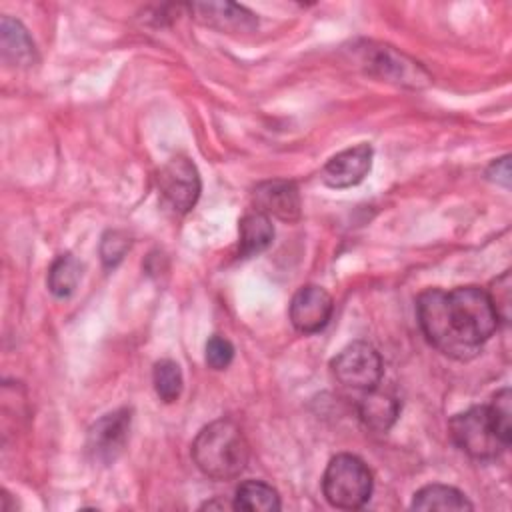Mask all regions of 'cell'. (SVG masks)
<instances>
[{
  "mask_svg": "<svg viewBox=\"0 0 512 512\" xmlns=\"http://www.w3.org/2000/svg\"><path fill=\"white\" fill-rule=\"evenodd\" d=\"M426 340L454 360H472L496 332L498 318L488 292L478 286L428 288L416 300Z\"/></svg>",
  "mask_w": 512,
  "mask_h": 512,
  "instance_id": "6da1fadb",
  "label": "cell"
},
{
  "mask_svg": "<svg viewBox=\"0 0 512 512\" xmlns=\"http://www.w3.org/2000/svg\"><path fill=\"white\" fill-rule=\"evenodd\" d=\"M454 444L474 460H496L512 442V396L498 390L490 404L472 406L448 422Z\"/></svg>",
  "mask_w": 512,
  "mask_h": 512,
  "instance_id": "7a4b0ae2",
  "label": "cell"
},
{
  "mask_svg": "<svg viewBox=\"0 0 512 512\" xmlns=\"http://www.w3.org/2000/svg\"><path fill=\"white\" fill-rule=\"evenodd\" d=\"M192 458L204 476L212 480H234L246 470L250 446L234 420L220 418L196 434Z\"/></svg>",
  "mask_w": 512,
  "mask_h": 512,
  "instance_id": "3957f363",
  "label": "cell"
},
{
  "mask_svg": "<svg viewBox=\"0 0 512 512\" xmlns=\"http://www.w3.org/2000/svg\"><path fill=\"white\" fill-rule=\"evenodd\" d=\"M372 472L364 460L354 454H336L322 476L326 500L340 510H358L372 496Z\"/></svg>",
  "mask_w": 512,
  "mask_h": 512,
  "instance_id": "277c9868",
  "label": "cell"
},
{
  "mask_svg": "<svg viewBox=\"0 0 512 512\" xmlns=\"http://www.w3.org/2000/svg\"><path fill=\"white\" fill-rule=\"evenodd\" d=\"M330 368L342 386L360 392L376 388L384 374V364L378 350L362 340L342 348L332 358Z\"/></svg>",
  "mask_w": 512,
  "mask_h": 512,
  "instance_id": "5b68a950",
  "label": "cell"
},
{
  "mask_svg": "<svg viewBox=\"0 0 512 512\" xmlns=\"http://www.w3.org/2000/svg\"><path fill=\"white\" fill-rule=\"evenodd\" d=\"M158 188L164 202L178 214L190 212L200 198V174L186 156L170 158L158 172Z\"/></svg>",
  "mask_w": 512,
  "mask_h": 512,
  "instance_id": "8992f818",
  "label": "cell"
},
{
  "mask_svg": "<svg viewBox=\"0 0 512 512\" xmlns=\"http://www.w3.org/2000/svg\"><path fill=\"white\" fill-rule=\"evenodd\" d=\"M362 64L366 70L386 82L404 86H426L430 82L428 72L404 54H398L390 46H370L362 50Z\"/></svg>",
  "mask_w": 512,
  "mask_h": 512,
  "instance_id": "52a82bcc",
  "label": "cell"
},
{
  "mask_svg": "<svg viewBox=\"0 0 512 512\" xmlns=\"http://www.w3.org/2000/svg\"><path fill=\"white\" fill-rule=\"evenodd\" d=\"M130 410L120 408L102 416L88 432V452L94 460L110 464L114 462L126 446L130 432Z\"/></svg>",
  "mask_w": 512,
  "mask_h": 512,
  "instance_id": "ba28073f",
  "label": "cell"
},
{
  "mask_svg": "<svg viewBox=\"0 0 512 512\" xmlns=\"http://www.w3.org/2000/svg\"><path fill=\"white\" fill-rule=\"evenodd\" d=\"M332 296L322 286H302L290 300V322L302 334H316L330 322Z\"/></svg>",
  "mask_w": 512,
  "mask_h": 512,
  "instance_id": "9c48e42d",
  "label": "cell"
},
{
  "mask_svg": "<svg viewBox=\"0 0 512 512\" xmlns=\"http://www.w3.org/2000/svg\"><path fill=\"white\" fill-rule=\"evenodd\" d=\"M372 168V146L362 142L332 156L322 168V182L330 188L360 184Z\"/></svg>",
  "mask_w": 512,
  "mask_h": 512,
  "instance_id": "30bf717a",
  "label": "cell"
},
{
  "mask_svg": "<svg viewBox=\"0 0 512 512\" xmlns=\"http://www.w3.org/2000/svg\"><path fill=\"white\" fill-rule=\"evenodd\" d=\"M188 10L196 22L228 34L252 32L258 26V18L234 2H194Z\"/></svg>",
  "mask_w": 512,
  "mask_h": 512,
  "instance_id": "8fae6325",
  "label": "cell"
},
{
  "mask_svg": "<svg viewBox=\"0 0 512 512\" xmlns=\"http://www.w3.org/2000/svg\"><path fill=\"white\" fill-rule=\"evenodd\" d=\"M254 210L268 218L294 222L300 218V194L294 182L268 180L254 188Z\"/></svg>",
  "mask_w": 512,
  "mask_h": 512,
  "instance_id": "7c38bea8",
  "label": "cell"
},
{
  "mask_svg": "<svg viewBox=\"0 0 512 512\" xmlns=\"http://www.w3.org/2000/svg\"><path fill=\"white\" fill-rule=\"evenodd\" d=\"M356 408L360 422L374 432H388L400 414L398 398L392 392L382 390L380 384L362 392Z\"/></svg>",
  "mask_w": 512,
  "mask_h": 512,
  "instance_id": "4fadbf2b",
  "label": "cell"
},
{
  "mask_svg": "<svg viewBox=\"0 0 512 512\" xmlns=\"http://www.w3.org/2000/svg\"><path fill=\"white\" fill-rule=\"evenodd\" d=\"M0 46L4 62L12 66H30L36 62V46L28 30L10 16H4L0 22Z\"/></svg>",
  "mask_w": 512,
  "mask_h": 512,
  "instance_id": "5bb4252c",
  "label": "cell"
},
{
  "mask_svg": "<svg viewBox=\"0 0 512 512\" xmlns=\"http://www.w3.org/2000/svg\"><path fill=\"white\" fill-rule=\"evenodd\" d=\"M238 234H240V240H238L240 254L248 258V256H256V254L264 252L272 244L274 226L266 214L252 210L240 218Z\"/></svg>",
  "mask_w": 512,
  "mask_h": 512,
  "instance_id": "9a60e30c",
  "label": "cell"
},
{
  "mask_svg": "<svg viewBox=\"0 0 512 512\" xmlns=\"http://www.w3.org/2000/svg\"><path fill=\"white\" fill-rule=\"evenodd\" d=\"M414 510H472V502L466 498L464 492H460L454 486L446 484H428L420 488L412 498Z\"/></svg>",
  "mask_w": 512,
  "mask_h": 512,
  "instance_id": "2e32d148",
  "label": "cell"
},
{
  "mask_svg": "<svg viewBox=\"0 0 512 512\" xmlns=\"http://www.w3.org/2000/svg\"><path fill=\"white\" fill-rule=\"evenodd\" d=\"M232 506L234 510L246 512H276L282 504L278 492L270 484L262 480H246L236 488Z\"/></svg>",
  "mask_w": 512,
  "mask_h": 512,
  "instance_id": "e0dca14e",
  "label": "cell"
},
{
  "mask_svg": "<svg viewBox=\"0 0 512 512\" xmlns=\"http://www.w3.org/2000/svg\"><path fill=\"white\" fill-rule=\"evenodd\" d=\"M82 278V264L72 254L58 256L48 270V290L56 298H68L74 294Z\"/></svg>",
  "mask_w": 512,
  "mask_h": 512,
  "instance_id": "ac0fdd59",
  "label": "cell"
},
{
  "mask_svg": "<svg viewBox=\"0 0 512 512\" xmlns=\"http://www.w3.org/2000/svg\"><path fill=\"white\" fill-rule=\"evenodd\" d=\"M152 382H154V390L158 394V398L166 404L170 402H176L182 394V386H184V378H182V370L180 366L170 360V358H164V360H158L154 364V370H152Z\"/></svg>",
  "mask_w": 512,
  "mask_h": 512,
  "instance_id": "d6986e66",
  "label": "cell"
},
{
  "mask_svg": "<svg viewBox=\"0 0 512 512\" xmlns=\"http://www.w3.org/2000/svg\"><path fill=\"white\" fill-rule=\"evenodd\" d=\"M488 292V298L492 302V308L496 312V318H498V324H508L510 320V312H512V282H510V272H504L502 276H498L490 290Z\"/></svg>",
  "mask_w": 512,
  "mask_h": 512,
  "instance_id": "ffe728a7",
  "label": "cell"
},
{
  "mask_svg": "<svg viewBox=\"0 0 512 512\" xmlns=\"http://www.w3.org/2000/svg\"><path fill=\"white\" fill-rule=\"evenodd\" d=\"M234 358V346L224 336H212L206 342V364L212 370H226Z\"/></svg>",
  "mask_w": 512,
  "mask_h": 512,
  "instance_id": "44dd1931",
  "label": "cell"
},
{
  "mask_svg": "<svg viewBox=\"0 0 512 512\" xmlns=\"http://www.w3.org/2000/svg\"><path fill=\"white\" fill-rule=\"evenodd\" d=\"M128 246H130V240L126 238V234H122L118 230L106 232L104 238H102V244H100L102 262L106 266H116L124 258Z\"/></svg>",
  "mask_w": 512,
  "mask_h": 512,
  "instance_id": "7402d4cb",
  "label": "cell"
},
{
  "mask_svg": "<svg viewBox=\"0 0 512 512\" xmlns=\"http://www.w3.org/2000/svg\"><path fill=\"white\" fill-rule=\"evenodd\" d=\"M486 176L488 180L496 182V184H502V186H510V158L508 156H502L498 160H494L488 170H486Z\"/></svg>",
  "mask_w": 512,
  "mask_h": 512,
  "instance_id": "603a6c76",
  "label": "cell"
}]
</instances>
